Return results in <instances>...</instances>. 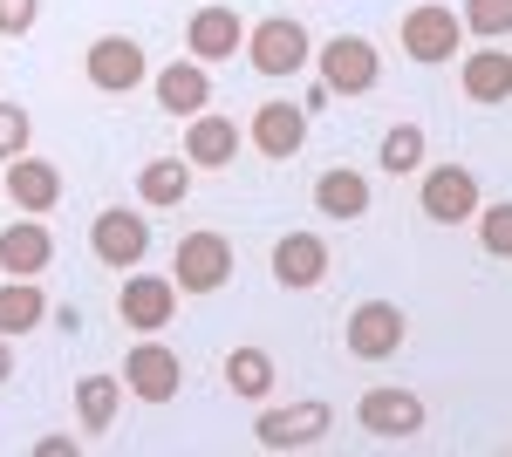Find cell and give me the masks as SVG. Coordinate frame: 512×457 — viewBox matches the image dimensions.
Here are the masks:
<instances>
[{"instance_id":"cell-26","label":"cell","mask_w":512,"mask_h":457,"mask_svg":"<svg viewBox=\"0 0 512 457\" xmlns=\"http://www.w3.org/2000/svg\"><path fill=\"white\" fill-rule=\"evenodd\" d=\"M424 164V123H396L390 137H383V171L403 178V171H417Z\"/></svg>"},{"instance_id":"cell-7","label":"cell","mask_w":512,"mask_h":457,"mask_svg":"<svg viewBox=\"0 0 512 457\" xmlns=\"http://www.w3.org/2000/svg\"><path fill=\"white\" fill-rule=\"evenodd\" d=\"M82 76H89V89H103V96H130L137 82L151 76V62H144V48L130 35H96L82 48Z\"/></svg>"},{"instance_id":"cell-11","label":"cell","mask_w":512,"mask_h":457,"mask_svg":"<svg viewBox=\"0 0 512 457\" xmlns=\"http://www.w3.org/2000/svg\"><path fill=\"white\" fill-rule=\"evenodd\" d=\"M178 382H185V362H178L164 342H137V348H130V362H123V389H130L137 403H171Z\"/></svg>"},{"instance_id":"cell-3","label":"cell","mask_w":512,"mask_h":457,"mask_svg":"<svg viewBox=\"0 0 512 457\" xmlns=\"http://www.w3.org/2000/svg\"><path fill=\"white\" fill-rule=\"evenodd\" d=\"M355 423L369 430V437H383V444H410V437H424V396L417 389H396V382H383V389H362V403H355Z\"/></svg>"},{"instance_id":"cell-17","label":"cell","mask_w":512,"mask_h":457,"mask_svg":"<svg viewBox=\"0 0 512 457\" xmlns=\"http://www.w3.org/2000/svg\"><path fill=\"white\" fill-rule=\"evenodd\" d=\"M274 280L294 287V294L321 287V280H328V239H321V232H287L274 246Z\"/></svg>"},{"instance_id":"cell-31","label":"cell","mask_w":512,"mask_h":457,"mask_svg":"<svg viewBox=\"0 0 512 457\" xmlns=\"http://www.w3.org/2000/svg\"><path fill=\"white\" fill-rule=\"evenodd\" d=\"M35 457H76V437H41Z\"/></svg>"},{"instance_id":"cell-24","label":"cell","mask_w":512,"mask_h":457,"mask_svg":"<svg viewBox=\"0 0 512 457\" xmlns=\"http://www.w3.org/2000/svg\"><path fill=\"white\" fill-rule=\"evenodd\" d=\"M123 396H130V389H123V369H117V376H82L76 382V417H82V430H89V437H96V430H110V423H117V410H123Z\"/></svg>"},{"instance_id":"cell-13","label":"cell","mask_w":512,"mask_h":457,"mask_svg":"<svg viewBox=\"0 0 512 457\" xmlns=\"http://www.w3.org/2000/svg\"><path fill=\"white\" fill-rule=\"evenodd\" d=\"M151 89H158L164 116H185V123H192V116L212 103V69H205L198 55H178V62H164L158 76H151Z\"/></svg>"},{"instance_id":"cell-20","label":"cell","mask_w":512,"mask_h":457,"mask_svg":"<svg viewBox=\"0 0 512 457\" xmlns=\"http://www.w3.org/2000/svg\"><path fill=\"white\" fill-rule=\"evenodd\" d=\"M315 212H321V219H335V226L362 219V212H369V178L349 171V164L321 171V178H315Z\"/></svg>"},{"instance_id":"cell-12","label":"cell","mask_w":512,"mask_h":457,"mask_svg":"<svg viewBox=\"0 0 512 457\" xmlns=\"http://www.w3.org/2000/svg\"><path fill=\"white\" fill-rule=\"evenodd\" d=\"M117 314L130 328H144V335L171 328V314H178V280H164V273H130L123 294H117Z\"/></svg>"},{"instance_id":"cell-21","label":"cell","mask_w":512,"mask_h":457,"mask_svg":"<svg viewBox=\"0 0 512 457\" xmlns=\"http://www.w3.org/2000/svg\"><path fill=\"white\" fill-rule=\"evenodd\" d=\"M458 82L472 103H512V48H472Z\"/></svg>"},{"instance_id":"cell-32","label":"cell","mask_w":512,"mask_h":457,"mask_svg":"<svg viewBox=\"0 0 512 457\" xmlns=\"http://www.w3.org/2000/svg\"><path fill=\"white\" fill-rule=\"evenodd\" d=\"M14 376V335H0V382Z\"/></svg>"},{"instance_id":"cell-1","label":"cell","mask_w":512,"mask_h":457,"mask_svg":"<svg viewBox=\"0 0 512 457\" xmlns=\"http://www.w3.org/2000/svg\"><path fill=\"white\" fill-rule=\"evenodd\" d=\"M308 55H315V41H308V28H301L294 14H267V21H253V28H246V62H253L267 82L301 76V69H308Z\"/></svg>"},{"instance_id":"cell-28","label":"cell","mask_w":512,"mask_h":457,"mask_svg":"<svg viewBox=\"0 0 512 457\" xmlns=\"http://www.w3.org/2000/svg\"><path fill=\"white\" fill-rule=\"evenodd\" d=\"M465 35L506 41L512 35V0H465Z\"/></svg>"},{"instance_id":"cell-22","label":"cell","mask_w":512,"mask_h":457,"mask_svg":"<svg viewBox=\"0 0 512 457\" xmlns=\"http://www.w3.org/2000/svg\"><path fill=\"white\" fill-rule=\"evenodd\" d=\"M137 198L151 205V212H171V205H185L192 198V157H151L144 171H137Z\"/></svg>"},{"instance_id":"cell-8","label":"cell","mask_w":512,"mask_h":457,"mask_svg":"<svg viewBox=\"0 0 512 457\" xmlns=\"http://www.w3.org/2000/svg\"><path fill=\"white\" fill-rule=\"evenodd\" d=\"M349 355L355 362H390L396 348H403V335H410V321H403V307L396 301H362L349 307Z\"/></svg>"},{"instance_id":"cell-25","label":"cell","mask_w":512,"mask_h":457,"mask_svg":"<svg viewBox=\"0 0 512 457\" xmlns=\"http://www.w3.org/2000/svg\"><path fill=\"white\" fill-rule=\"evenodd\" d=\"M226 389L246 396V403H267L274 396V355L267 348H233L226 355Z\"/></svg>"},{"instance_id":"cell-14","label":"cell","mask_w":512,"mask_h":457,"mask_svg":"<svg viewBox=\"0 0 512 457\" xmlns=\"http://www.w3.org/2000/svg\"><path fill=\"white\" fill-rule=\"evenodd\" d=\"M185 48H192L198 62L212 69V62H226V55H239L246 48V21H239V7H198L192 21H185Z\"/></svg>"},{"instance_id":"cell-29","label":"cell","mask_w":512,"mask_h":457,"mask_svg":"<svg viewBox=\"0 0 512 457\" xmlns=\"http://www.w3.org/2000/svg\"><path fill=\"white\" fill-rule=\"evenodd\" d=\"M28 137H35V123L21 103H0V164H14V157H28Z\"/></svg>"},{"instance_id":"cell-5","label":"cell","mask_w":512,"mask_h":457,"mask_svg":"<svg viewBox=\"0 0 512 457\" xmlns=\"http://www.w3.org/2000/svg\"><path fill=\"white\" fill-rule=\"evenodd\" d=\"M458 41H465V14H458V7H444V0H424V7H410V14H403V55H410V62H424V69L451 62V55H458Z\"/></svg>"},{"instance_id":"cell-15","label":"cell","mask_w":512,"mask_h":457,"mask_svg":"<svg viewBox=\"0 0 512 457\" xmlns=\"http://www.w3.org/2000/svg\"><path fill=\"white\" fill-rule=\"evenodd\" d=\"M246 137H253L260 157H301V144H308V110L301 103H260L253 123H246Z\"/></svg>"},{"instance_id":"cell-6","label":"cell","mask_w":512,"mask_h":457,"mask_svg":"<svg viewBox=\"0 0 512 457\" xmlns=\"http://www.w3.org/2000/svg\"><path fill=\"white\" fill-rule=\"evenodd\" d=\"M89 253L103 260V267H144V253H151V219L144 212H130V205H103L96 212V226H89Z\"/></svg>"},{"instance_id":"cell-9","label":"cell","mask_w":512,"mask_h":457,"mask_svg":"<svg viewBox=\"0 0 512 457\" xmlns=\"http://www.w3.org/2000/svg\"><path fill=\"white\" fill-rule=\"evenodd\" d=\"M417 205H424V219H437V226H465V219H478L485 191H478V178L465 164H437V171H424Z\"/></svg>"},{"instance_id":"cell-2","label":"cell","mask_w":512,"mask_h":457,"mask_svg":"<svg viewBox=\"0 0 512 457\" xmlns=\"http://www.w3.org/2000/svg\"><path fill=\"white\" fill-rule=\"evenodd\" d=\"M171 280H178V294H219L233 280V239L226 232H185L171 253Z\"/></svg>"},{"instance_id":"cell-23","label":"cell","mask_w":512,"mask_h":457,"mask_svg":"<svg viewBox=\"0 0 512 457\" xmlns=\"http://www.w3.org/2000/svg\"><path fill=\"white\" fill-rule=\"evenodd\" d=\"M48 321V294H41V280H0V335H28Z\"/></svg>"},{"instance_id":"cell-27","label":"cell","mask_w":512,"mask_h":457,"mask_svg":"<svg viewBox=\"0 0 512 457\" xmlns=\"http://www.w3.org/2000/svg\"><path fill=\"white\" fill-rule=\"evenodd\" d=\"M478 246H485L492 260H512V198L478 205Z\"/></svg>"},{"instance_id":"cell-4","label":"cell","mask_w":512,"mask_h":457,"mask_svg":"<svg viewBox=\"0 0 512 457\" xmlns=\"http://www.w3.org/2000/svg\"><path fill=\"white\" fill-rule=\"evenodd\" d=\"M315 62H321V82H328L335 96H369V89L383 82V55H376L362 35H349V28L321 41Z\"/></svg>"},{"instance_id":"cell-18","label":"cell","mask_w":512,"mask_h":457,"mask_svg":"<svg viewBox=\"0 0 512 457\" xmlns=\"http://www.w3.org/2000/svg\"><path fill=\"white\" fill-rule=\"evenodd\" d=\"M185 157H192V171H226L239 157V123L219 110H198L185 123Z\"/></svg>"},{"instance_id":"cell-19","label":"cell","mask_w":512,"mask_h":457,"mask_svg":"<svg viewBox=\"0 0 512 457\" xmlns=\"http://www.w3.org/2000/svg\"><path fill=\"white\" fill-rule=\"evenodd\" d=\"M0 185H7V198H14L21 212H55L62 171H55L48 157H14V164H0Z\"/></svg>"},{"instance_id":"cell-16","label":"cell","mask_w":512,"mask_h":457,"mask_svg":"<svg viewBox=\"0 0 512 457\" xmlns=\"http://www.w3.org/2000/svg\"><path fill=\"white\" fill-rule=\"evenodd\" d=\"M55 260V232L41 226V219H14V226H0V273H14V280H41Z\"/></svg>"},{"instance_id":"cell-10","label":"cell","mask_w":512,"mask_h":457,"mask_svg":"<svg viewBox=\"0 0 512 457\" xmlns=\"http://www.w3.org/2000/svg\"><path fill=\"white\" fill-rule=\"evenodd\" d=\"M335 430V410L328 403H287V410H260L253 417V437L267 444V451H308Z\"/></svg>"},{"instance_id":"cell-30","label":"cell","mask_w":512,"mask_h":457,"mask_svg":"<svg viewBox=\"0 0 512 457\" xmlns=\"http://www.w3.org/2000/svg\"><path fill=\"white\" fill-rule=\"evenodd\" d=\"M35 21H41V0H0V35L7 41L35 35Z\"/></svg>"}]
</instances>
